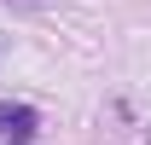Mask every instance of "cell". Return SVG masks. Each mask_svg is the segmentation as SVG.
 Instances as JSON below:
<instances>
[{"instance_id": "6da1fadb", "label": "cell", "mask_w": 151, "mask_h": 145, "mask_svg": "<svg viewBox=\"0 0 151 145\" xmlns=\"http://www.w3.org/2000/svg\"><path fill=\"white\" fill-rule=\"evenodd\" d=\"M35 128H41V116L29 105L0 99V139H6V145H35Z\"/></svg>"}]
</instances>
